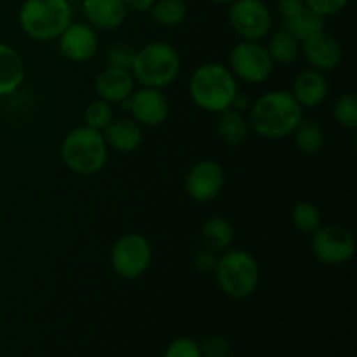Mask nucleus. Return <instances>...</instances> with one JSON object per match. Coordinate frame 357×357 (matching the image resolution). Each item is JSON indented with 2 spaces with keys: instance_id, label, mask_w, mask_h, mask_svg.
<instances>
[{
  "instance_id": "f8f14e48",
  "label": "nucleus",
  "mask_w": 357,
  "mask_h": 357,
  "mask_svg": "<svg viewBox=\"0 0 357 357\" xmlns=\"http://www.w3.org/2000/svg\"><path fill=\"white\" fill-rule=\"evenodd\" d=\"M225 187V171L216 160L195 162L185 178V192L195 202H211Z\"/></svg>"
},
{
  "instance_id": "393cba45",
  "label": "nucleus",
  "mask_w": 357,
  "mask_h": 357,
  "mask_svg": "<svg viewBox=\"0 0 357 357\" xmlns=\"http://www.w3.org/2000/svg\"><path fill=\"white\" fill-rule=\"evenodd\" d=\"M284 30H288L302 44L303 40H307L309 37L324 30V17L321 14L314 13L309 7H305L295 17L286 21Z\"/></svg>"
},
{
  "instance_id": "f3484780",
  "label": "nucleus",
  "mask_w": 357,
  "mask_h": 357,
  "mask_svg": "<svg viewBox=\"0 0 357 357\" xmlns=\"http://www.w3.org/2000/svg\"><path fill=\"white\" fill-rule=\"evenodd\" d=\"M330 84L326 75L319 70L307 68L296 75L291 94L302 108H317L326 101Z\"/></svg>"
},
{
  "instance_id": "2eb2a0df",
  "label": "nucleus",
  "mask_w": 357,
  "mask_h": 357,
  "mask_svg": "<svg viewBox=\"0 0 357 357\" xmlns=\"http://www.w3.org/2000/svg\"><path fill=\"white\" fill-rule=\"evenodd\" d=\"M136 89V80L131 70L107 66L98 73L94 80V91L98 98L110 105H122L131 98Z\"/></svg>"
},
{
  "instance_id": "f257e3e1",
  "label": "nucleus",
  "mask_w": 357,
  "mask_h": 357,
  "mask_svg": "<svg viewBox=\"0 0 357 357\" xmlns=\"http://www.w3.org/2000/svg\"><path fill=\"white\" fill-rule=\"evenodd\" d=\"M303 119V108L291 91L275 89L261 94L248 110L251 132L264 139H284Z\"/></svg>"
},
{
  "instance_id": "6ab92c4d",
  "label": "nucleus",
  "mask_w": 357,
  "mask_h": 357,
  "mask_svg": "<svg viewBox=\"0 0 357 357\" xmlns=\"http://www.w3.org/2000/svg\"><path fill=\"white\" fill-rule=\"evenodd\" d=\"M24 82V61L9 44L0 42V98L16 93Z\"/></svg>"
},
{
  "instance_id": "2f4dec72",
  "label": "nucleus",
  "mask_w": 357,
  "mask_h": 357,
  "mask_svg": "<svg viewBox=\"0 0 357 357\" xmlns=\"http://www.w3.org/2000/svg\"><path fill=\"white\" fill-rule=\"evenodd\" d=\"M349 2L351 0H305L307 7L312 9L314 13L321 14L323 17L335 16V14L342 13L349 6Z\"/></svg>"
},
{
  "instance_id": "a211bd4d",
  "label": "nucleus",
  "mask_w": 357,
  "mask_h": 357,
  "mask_svg": "<svg viewBox=\"0 0 357 357\" xmlns=\"http://www.w3.org/2000/svg\"><path fill=\"white\" fill-rule=\"evenodd\" d=\"M101 132L108 150H115L119 153L135 152L143 143L142 126L132 117H114Z\"/></svg>"
},
{
  "instance_id": "f704fd0d",
  "label": "nucleus",
  "mask_w": 357,
  "mask_h": 357,
  "mask_svg": "<svg viewBox=\"0 0 357 357\" xmlns=\"http://www.w3.org/2000/svg\"><path fill=\"white\" fill-rule=\"evenodd\" d=\"M128 10H135V13H149L150 7L155 3V0H124Z\"/></svg>"
},
{
  "instance_id": "20e7f679",
  "label": "nucleus",
  "mask_w": 357,
  "mask_h": 357,
  "mask_svg": "<svg viewBox=\"0 0 357 357\" xmlns=\"http://www.w3.org/2000/svg\"><path fill=\"white\" fill-rule=\"evenodd\" d=\"M131 73L139 86L166 89L181 73L180 52L167 42H150L136 51Z\"/></svg>"
},
{
  "instance_id": "c85d7f7f",
  "label": "nucleus",
  "mask_w": 357,
  "mask_h": 357,
  "mask_svg": "<svg viewBox=\"0 0 357 357\" xmlns=\"http://www.w3.org/2000/svg\"><path fill=\"white\" fill-rule=\"evenodd\" d=\"M138 49L132 47L128 42H115L110 47L107 49V66H117V68H126L131 70L132 61H135V56Z\"/></svg>"
},
{
  "instance_id": "72a5a7b5",
  "label": "nucleus",
  "mask_w": 357,
  "mask_h": 357,
  "mask_svg": "<svg viewBox=\"0 0 357 357\" xmlns=\"http://www.w3.org/2000/svg\"><path fill=\"white\" fill-rule=\"evenodd\" d=\"M305 7V0H278V10L284 23L291 20V17H295Z\"/></svg>"
},
{
  "instance_id": "412c9836",
  "label": "nucleus",
  "mask_w": 357,
  "mask_h": 357,
  "mask_svg": "<svg viewBox=\"0 0 357 357\" xmlns=\"http://www.w3.org/2000/svg\"><path fill=\"white\" fill-rule=\"evenodd\" d=\"M201 239L208 250L216 255L225 253L234 243V227L223 216H211L201 227Z\"/></svg>"
},
{
  "instance_id": "b1692460",
  "label": "nucleus",
  "mask_w": 357,
  "mask_h": 357,
  "mask_svg": "<svg viewBox=\"0 0 357 357\" xmlns=\"http://www.w3.org/2000/svg\"><path fill=\"white\" fill-rule=\"evenodd\" d=\"M149 13L153 23L159 26L174 28L187 20L188 9L185 0H155Z\"/></svg>"
},
{
  "instance_id": "c9c22d12",
  "label": "nucleus",
  "mask_w": 357,
  "mask_h": 357,
  "mask_svg": "<svg viewBox=\"0 0 357 357\" xmlns=\"http://www.w3.org/2000/svg\"><path fill=\"white\" fill-rule=\"evenodd\" d=\"M209 3H215V6H230L234 0H208Z\"/></svg>"
},
{
  "instance_id": "aec40b11",
  "label": "nucleus",
  "mask_w": 357,
  "mask_h": 357,
  "mask_svg": "<svg viewBox=\"0 0 357 357\" xmlns=\"http://www.w3.org/2000/svg\"><path fill=\"white\" fill-rule=\"evenodd\" d=\"M216 132H218L220 139L229 146L243 145L250 138L251 132L248 115L234 110V108L220 112L216 114Z\"/></svg>"
},
{
  "instance_id": "7c9ffc66",
  "label": "nucleus",
  "mask_w": 357,
  "mask_h": 357,
  "mask_svg": "<svg viewBox=\"0 0 357 357\" xmlns=\"http://www.w3.org/2000/svg\"><path fill=\"white\" fill-rule=\"evenodd\" d=\"M164 357H202V354L199 342L190 337H180L167 345Z\"/></svg>"
},
{
  "instance_id": "bb28decb",
  "label": "nucleus",
  "mask_w": 357,
  "mask_h": 357,
  "mask_svg": "<svg viewBox=\"0 0 357 357\" xmlns=\"http://www.w3.org/2000/svg\"><path fill=\"white\" fill-rule=\"evenodd\" d=\"M333 117L342 128L349 131L357 129V96L354 93H345L335 100Z\"/></svg>"
},
{
  "instance_id": "cd10ccee",
  "label": "nucleus",
  "mask_w": 357,
  "mask_h": 357,
  "mask_svg": "<svg viewBox=\"0 0 357 357\" xmlns=\"http://www.w3.org/2000/svg\"><path fill=\"white\" fill-rule=\"evenodd\" d=\"M114 119V108L110 103L103 100H94L84 110V124L89 128L96 129V131H103Z\"/></svg>"
},
{
  "instance_id": "a878e982",
  "label": "nucleus",
  "mask_w": 357,
  "mask_h": 357,
  "mask_svg": "<svg viewBox=\"0 0 357 357\" xmlns=\"http://www.w3.org/2000/svg\"><path fill=\"white\" fill-rule=\"evenodd\" d=\"M291 223L298 232L312 236L323 225V215L314 202L300 201L291 209Z\"/></svg>"
},
{
  "instance_id": "423d86ee",
  "label": "nucleus",
  "mask_w": 357,
  "mask_h": 357,
  "mask_svg": "<svg viewBox=\"0 0 357 357\" xmlns=\"http://www.w3.org/2000/svg\"><path fill=\"white\" fill-rule=\"evenodd\" d=\"M215 275L223 295L232 300H244L258 289L260 265L248 251L230 248L218 257Z\"/></svg>"
},
{
  "instance_id": "ddd939ff",
  "label": "nucleus",
  "mask_w": 357,
  "mask_h": 357,
  "mask_svg": "<svg viewBox=\"0 0 357 357\" xmlns=\"http://www.w3.org/2000/svg\"><path fill=\"white\" fill-rule=\"evenodd\" d=\"M58 49L68 61L86 63L96 56L100 37L96 28L84 21H72L58 37Z\"/></svg>"
},
{
  "instance_id": "c756f323",
  "label": "nucleus",
  "mask_w": 357,
  "mask_h": 357,
  "mask_svg": "<svg viewBox=\"0 0 357 357\" xmlns=\"http://www.w3.org/2000/svg\"><path fill=\"white\" fill-rule=\"evenodd\" d=\"M202 357H230L232 356V344L229 338L222 335H208L199 342Z\"/></svg>"
},
{
  "instance_id": "0eeeda50",
  "label": "nucleus",
  "mask_w": 357,
  "mask_h": 357,
  "mask_svg": "<svg viewBox=\"0 0 357 357\" xmlns=\"http://www.w3.org/2000/svg\"><path fill=\"white\" fill-rule=\"evenodd\" d=\"M274 61L260 40H241L232 47L229 68L237 80L250 86L267 82L274 72Z\"/></svg>"
},
{
  "instance_id": "1a4fd4ad",
  "label": "nucleus",
  "mask_w": 357,
  "mask_h": 357,
  "mask_svg": "<svg viewBox=\"0 0 357 357\" xmlns=\"http://www.w3.org/2000/svg\"><path fill=\"white\" fill-rule=\"evenodd\" d=\"M356 248L354 234L340 225H321L310 241L314 257L330 267L349 264L354 258Z\"/></svg>"
},
{
  "instance_id": "6e6552de",
  "label": "nucleus",
  "mask_w": 357,
  "mask_h": 357,
  "mask_svg": "<svg viewBox=\"0 0 357 357\" xmlns=\"http://www.w3.org/2000/svg\"><path fill=\"white\" fill-rule=\"evenodd\" d=\"M152 264V246L142 234L128 232L119 237L110 250V265L121 279H138Z\"/></svg>"
},
{
  "instance_id": "9b49d317",
  "label": "nucleus",
  "mask_w": 357,
  "mask_h": 357,
  "mask_svg": "<svg viewBox=\"0 0 357 357\" xmlns=\"http://www.w3.org/2000/svg\"><path fill=\"white\" fill-rule=\"evenodd\" d=\"M124 110L131 114V117L145 128H159L169 117V101L162 89L153 87H139L135 89L129 100L122 103Z\"/></svg>"
},
{
  "instance_id": "7ed1b4c3",
  "label": "nucleus",
  "mask_w": 357,
  "mask_h": 357,
  "mask_svg": "<svg viewBox=\"0 0 357 357\" xmlns=\"http://www.w3.org/2000/svg\"><path fill=\"white\" fill-rule=\"evenodd\" d=\"M17 21L28 38L52 42L73 21V7L70 0H23Z\"/></svg>"
},
{
  "instance_id": "f03ea898",
  "label": "nucleus",
  "mask_w": 357,
  "mask_h": 357,
  "mask_svg": "<svg viewBox=\"0 0 357 357\" xmlns=\"http://www.w3.org/2000/svg\"><path fill=\"white\" fill-rule=\"evenodd\" d=\"M239 93L237 79L222 63H204L194 70L188 82V94L201 110L220 114L232 107Z\"/></svg>"
},
{
  "instance_id": "473e14b6",
  "label": "nucleus",
  "mask_w": 357,
  "mask_h": 357,
  "mask_svg": "<svg viewBox=\"0 0 357 357\" xmlns=\"http://www.w3.org/2000/svg\"><path fill=\"white\" fill-rule=\"evenodd\" d=\"M192 261H194L195 271L202 272V274H209V272H215L216 261H218V255H216L215 251L204 248V250H199L197 253L194 255V260Z\"/></svg>"
},
{
  "instance_id": "5701e85b",
  "label": "nucleus",
  "mask_w": 357,
  "mask_h": 357,
  "mask_svg": "<svg viewBox=\"0 0 357 357\" xmlns=\"http://www.w3.org/2000/svg\"><path fill=\"white\" fill-rule=\"evenodd\" d=\"M291 136L295 139L296 149L302 153H307V155L319 153L324 149V143H326L324 128L317 121H312V119H302Z\"/></svg>"
},
{
  "instance_id": "4468645a",
  "label": "nucleus",
  "mask_w": 357,
  "mask_h": 357,
  "mask_svg": "<svg viewBox=\"0 0 357 357\" xmlns=\"http://www.w3.org/2000/svg\"><path fill=\"white\" fill-rule=\"evenodd\" d=\"M300 52L307 59L310 68L319 70L323 73L337 70L340 66L342 59H344L342 44L333 35L324 30L303 40Z\"/></svg>"
},
{
  "instance_id": "39448f33",
  "label": "nucleus",
  "mask_w": 357,
  "mask_h": 357,
  "mask_svg": "<svg viewBox=\"0 0 357 357\" xmlns=\"http://www.w3.org/2000/svg\"><path fill=\"white\" fill-rule=\"evenodd\" d=\"M59 152L65 166L80 176L100 173L108 160V146L103 132L86 124L72 129L63 138Z\"/></svg>"
},
{
  "instance_id": "9d476101",
  "label": "nucleus",
  "mask_w": 357,
  "mask_h": 357,
  "mask_svg": "<svg viewBox=\"0 0 357 357\" xmlns=\"http://www.w3.org/2000/svg\"><path fill=\"white\" fill-rule=\"evenodd\" d=\"M229 21L241 40H261L272 30V10L264 0H234Z\"/></svg>"
},
{
  "instance_id": "dca6fc26",
  "label": "nucleus",
  "mask_w": 357,
  "mask_h": 357,
  "mask_svg": "<svg viewBox=\"0 0 357 357\" xmlns=\"http://www.w3.org/2000/svg\"><path fill=\"white\" fill-rule=\"evenodd\" d=\"M82 10L87 23L103 31L119 30L129 13L124 0H82Z\"/></svg>"
},
{
  "instance_id": "4be33fe9",
  "label": "nucleus",
  "mask_w": 357,
  "mask_h": 357,
  "mask_svg": "<svg viewBox=\"0 0 357 357\" xmlns=\"http://www.w3.org/2000/svg\"><path fill=\"white\" fill-rule=\"evenodd\" d=\"M268 40L265 44L274 65H293L300 58V44L288 30H279L275 33L267 35Z\"/></svg>"
}]
</instances>
